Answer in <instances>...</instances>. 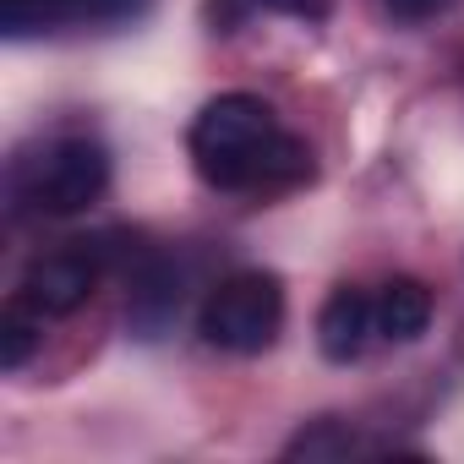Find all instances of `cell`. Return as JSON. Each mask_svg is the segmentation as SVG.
<instances>
[{"label": "cell", "mask_w": 464, "mask_h": 464, "mask_svg": "<svg viewBox=\"0 0 464 464\" xmlns=\"http://www.w3.org/2000/svg\"><path fill=\"white\" fill-rule=\"evenodd\" d=\"M372 334H377L372 295H366L361 285H339V290L323 301V312H317V350H323L334 366H350V361L366 355Z\"/></svg>", "instance_id": "6"}, {"label": "cell", "mask_w": 464, "mask_h": 464, "mask_svg": "<svg viewBox=\"0 0 464 464\" xmlns=\"http://www.w3.org/2000/svg\"><path fill=\"white\" fill-rule=\"evenodd\" d=\"M372 312H377V339L388 344H410L426 334L431 323V290L420 279H388L377 295H372Z\"/></svg>", "instance_id": "8"}, {"label": "cell", "mask_w": 464, "mask_h": 464, "mask_svg": "<svg viewBox=\"0 0 464 464\" xmlns=\"http://www.w3.org/2000/svg\"><path fill=\"white\" fill-rule=\"evenodd\" d=\"M350 453H355V437H350V426L334 420V415L312 420L306 431H295V437L285 442V459H350Z\"/></svg>", "instance_id": "10"}, {"label": "cell", "mask_w": 464, "mask_h": 464, "mask_svg": "<svg viewBox=\"0 0 464 464\" xmlns=\"http://www.w3.org/2000/svg\"><path fill=\"white\" fill-rule=\"evenodd\" d=\"M334 0H208V28L236 34L252 17H295V23H323Z\"/></svg>", "instance_id": "9"}, {"label": "cell", "mask_w": 464, "mask_h": 464, "mask_svg": "<svg viewBox=\"0 0 464 464\" xmlns=\"http://www.w3.org/2000/svg\"><path fill=\"white\" fill-rule=\"evenodd\" d=\"M448 6H453V0H382V12H388L393 23H404V28L431 23V17H442Z\"/></svg>", "instance_id": "12"}, {"label": "cell", "mask_w": 464, "mask_h": 464, "mask_svg": "<svg viewBox=\"0 0 464 464\" xmlns=\"http://www.w3.org/2000/svg\"><path fill=\"white\" fill-rule=\"evenodd\" d=\"M104 268H110V246L104 241H66L55 252H39L23 268L17 301L34 317H72V312H82L93 301Z\"/></svg>", "instance_id": "4"}, {"label": "cell", "mask_w": 464, "mask_h": 464, "mask_svg": "<svg viewBox=\"0 0 464 464\" xmlns=\"http://www.w3.org/2000/svg\"><path fill=\"white\" fill-rule=\"evenodd\" d=\"M39 323H44V317H34L23 301L0 317V372H23V361H28L34 344H39V334H34Z\"/></svg>", "instance_id": "11"}, {"label": "cell", "mask_w": 464, "mask_h": 464, "mask_svg": "<svg viewBox=\"0 0 464 464\" xmlns=\"http://www.w3.org/2000/svg\"><path fill=\"white\" fill-rule=\"evenodd\" d=\"M186 148H191L197 175L229 197H279L317 175L312 148L257 93L208 99L186 131Z\"/></svg>", "instance_id": "1"}, {"label": "cell", "mask_w": 464, "mask_h": 464, "mask_svg": "<svg viewBox=\"0 0 464 464\" xmlns=\"http://www.w3.org/2000/svg\"><path fill=\"white\" fill-rule=\"evenodd\" d=\"M6 191H12V208L34 213V218L88 213L110 191V153H104V142H93L82 131L44 137L12 159Z\"/></svg>", "instance_id": "2"}, {"label": "cell", "mask_w": 464, "mask_h": 464, "mask_svg": "<svg viewBox=\"0 0 464 464\" xmlns=\"http://www.w3.org/2000/svg\"><path fill=\"white\" fill-rule=\"evenodd\" d=\"M285 328V285L263 268H241L208 290L197 334L224 355H263Z\"/></svg>", "instance_id": "3"}, {"label": "cell", "mask_w": 464, "mask_h": 464, "mask_svg": "<svg viewBox=\"0 0 464 464\" xmlns=\"http://www.w3.org/2000/svg\"><path fill=\"white\" fill-rule=\"evenodd\" d=\"M153 0H0L6 39H44L66 28H126L148 17Z\"/></svg>", "instance_id": "5"}, {"label": "cell", "mask_w": 464, "mask_h": 464, "mask_svg": "<svg viewBox=\"0 0 464 464\" xmlns=\"http://www.w3.org/2000/svg\"><path fill=\"white\" fill-rule=\"evenodd\" d=\"M180 317V268L159 252H142L137 274H131V301H126V323L142 339H159L169 323Z\"/></svg>", "instance_id": "7"}]
</instances>
